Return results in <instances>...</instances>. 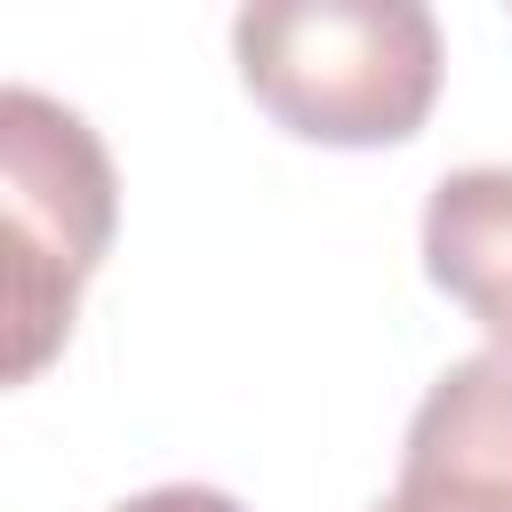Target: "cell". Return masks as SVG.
Instances as JSON below:
<instances>
[{"mask_svg": "<svg viewBox=\"0 0 512 512\" xmlns=\"http://www.w3.org/2000/svg\"><path fill=\"white\" fill-rule=\"evenodd\" d=\"M248 96L304 144H400L440 96V24L416 0H256L232 16Z\"/></svg>", "mask_w": 512, "mask_h": 512, "instance_id": "obj_1", "label": "cell"}, {"mask_svg": "<svg viewBox=\"0 0 512 512\" xmlns=\"http://www.w3.org/2000/svg\"><path fill=\"white\" fill-rule=\"evenodd\" d=\"M0 216H8V384H32L72 328L88 272L112 248L120 184L96 128L24 80L0 88Z\"/></svg>", "mask_w": 512, "mask_h": 512, "instance_id": "obj_2", "label": "cell"}, {"mask_svg": "<svg viewBox=\"0 0 512 512\" xmlns=\"http://www.w3.org/2000/svg\"><path fill=\"white\" fill-rule=\"evenodd\" d=\"M368 512H512V352L488 344L416 400L400 480Z\"/></svg>", "mask_w": 512, "mask_h": 512, "instance_id": "obj_3", "label": "cell"}, {"mask_svg": "<svg viewBox=\"0 0 512 512\" xmlns=\"http://www.w3.org/2000/svg\"><path fill=\"white\" fill-rule=\"evenodd\" d=\"M424 272L512 352V168H448L424 200Z\"/></svg>", "mask_w": 512, "mask_h": 512, "instance_id": "obj_4", "label": "cell"}, {"mask_svg": "<svg viewBox=\"0 0 512 512\" xmlns=\"http://www.w3.org/2000/svg\"><path fill=\"white\" fill-rule=\"evenodd\" d=\"M112 512H248V504L224 496V488H200V480H160L144 496H120Z\"/></svg>", "mask_w": 512, "mask_h": 512, "instance_id": "obj_5", "label": "cell"}]
</instances>
